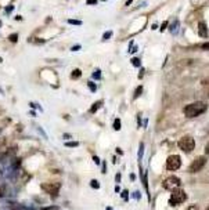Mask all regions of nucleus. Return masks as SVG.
I'll return each instance as SVG.
<instances>
[{"label": "nucleus", "instance_id": "obj_22", "mask_svg": "<svg viewBox=\"0 0 209 210\" xmlns=\"http://www.w3.org/2000/svg\"><path fill=\"white\" fill-rule=\"evenodd\" d=\"M87 86H89V89H90V90H91L93 93H94L96 90H97V86H96V84H94L93 82H91V80H90V82H87Z\"/></svg>", "mask_w": 209, "mask_h": 210}, {"label": "nucleus", "instance_id": "obj_32", "mask_svg": "<svg viewBox=\"0 0 209 210\" xmlns=\"http://www.w3.org/2000/svg\"><path fill=\"white\" fill-rule=\"evenodd\" d=\"M144 72H146V71H144V69H141L140 73H139V79H143V76H144Z\"/></svg>", "mask_w": 209, "mask_h": 210}, {"label": "nucleus", "instance_id": "obj_14", "mask_svg": "<svg viewBox=\"0 0 209 210\" xmlns=\"http://www.w3.org/2000/svg\"><path fill=\"white\" fill-rule=\"evenodd\" d=\"M91 78L96 79V80H100L101 79V71L100 69H96L94 72H93V75H91Z\"/></svg>", "mask_w": 209, "mask_h": 210}, {"label": "nucleus", "instance_id": "obj_29", "mask_svg": "<svg viewBox=\"0 0 209 210\" xmlns=\"http://www.w3.org/2000/svg\"><path fill=\"white\" fill-rule=\"evenodd\" d=\"M71 50H72V51H78V50H80V44H76V46H72V47H71Z\"/></svg>", "mask_w": 209, "mask_h": 210}, {"label": "nucleus", "instance_id": "obj_38", "mask_svg": "<svg viewBox=\"0 0 209 210\" xmlns=\"http://www.w3.org/2000/svg\"><path fill=\"white\" fill-rule=\"evenodd\" d=\"M132 1H133V0H127V1H126V6H130V4H132Z\"/></svg>", "mask_w": 209, "mask_h": 210}, {"label": "nucleus", "instance_id": "obj_16", "mask_svg": "<svg viewBox=\"0 0 209 210\" xmlns=\"http://www.w3.org/2000/svg\"><path fill=\"white\" fill-rule=\"evenodd\" d=\"M9 40L11 41V43H17V41H18V33H13V35H10Z\"/></svg>", "mask_w": 209, "mask_h": 210}, {"label": "nucleus", "instance_id": "obj_5", "mask_svg": "<svg viewBox=\"0 0 209 210\" xmlns=\"http://www.w3.org/2000/svg\"><path fill=\"white\" fill-rule=\"evenodd\" d=\"M182 166V158L179 155H170L166 160V169L170 171H176Z\"/></svg>", "mask_w": 209, "mask_h": 210}, {"label": "nucleus", "instance_id": "obj_42", "mask_svg": "<svg viewBox=\"0 0 209 210\" xmlns=\"http://www.w3.org/2000/svg\"><path fill=\"white\" fill-rule=\"evenodd\" d=\"M0 26H1V22H0Z\"/></svg>", "mask_w": 209, "mask_h": 210}, {"label": "nucleus", "instance_id": "obj_17", "mask_svg": "<svg viewBox=\"0 0 209 210\" xmlns=\"http://www.w3.org/2000/svg\"><path fill=\"white\" fill-rule=\"evenodd\" d=\"M114 130H121V119L119 118H116L115 119V122H114Z\"/></svg>", "mask_w": 209, "mask_h": 210}, {"label": "nucleus", "instance_id": "obj_34", "mask_svg": "<svg viewBox=\"0 0 209 210\" xmlns=\"http://www.w3.org/2000/svg\"><path fill=\"white\" fill-rule=\"evenodd\" d=\"M105 160H103V173H107V167H105Z\"/></svg>", "mask_w": 209, "mask_h": 210}, {"label": "nucleus", "instance_id": "obj_39", "mask_svg": "<svg viewBox=\"0 0 209 210\" xmlns=\"http://www.w3.org/2000/svg\"><path fill=\"white\" fill-rule=\"evenodd\" d=\"M105 210H114V209H112L111 206H107V209H105Z\"/></svg>", "mask_w": 209, "mask_h": 210}, {"label": "nucleus", "instance_id": "obj_15", "mask_svg": "<svg viewBox=\"0 0 209 210\" xmlns=\"http://www.w3.org/2000/svg\"><path fill=\"white\" fill-rule=\"evenodd\" d=\"M132 64L134 65L136 68H140V66H141V61H140V58H137V57L132 58Z\"/></svg>", "mask_w": 209, "mask_h": 210}, {"label": "nucleus", "instance_id": "obj_10", "mask_svg": "<svg viewBox=\"0 0 209 210\" xmlns=\"http://www.w3.org/2000/svg\"><path fill=\"white\" fill-rule=\"evenodd\" d=\"M101 105H103V101H97V102H94V104L90 106V109H89V112L90 114H96L97 111H98V108H100Z\"/></svg>", "mask_w": 209, "mask_h": 210}, {"label": "nucleus", "instance_id": "obj_9", "mask_svg": "<svg viewBox=\"0 0 209 210\" xmlns=\"http://www.w3.org/2000/svg\"><path fill=\"white\" fill-rule=\"evenodd\" d=\"M198 35L201 37H208V26L205 22H200L198 25Z\"/></svg>", "mask_w": 209, "mask_h": 210}, {"label": "nucleus", "instance_id": "obj_24", "mask_svg": "<svg viewBox=\"0 0 209 210\" xmlns=\"http://www.w3.org/2000/svg\"><path fill=\"white\" fill-rule=\"evenodd\" d=\"M133 198H134V199H137V201H139V199H140L141 198V194L139 191H134V194H133Z\"/></svg>", "mask_w": 209, "mask_h": 210}, {"label": "nucleus", "instance_id": "obj_3", "mask_svg": "<svg viewBox=\"0 0 209 210\" xmlns=\"http://www.w3.org/2000/svg\"><path fill=\"white\" fill-rule=\"evenodd\" d=\"M187 199V195L186 192L183 189H176V191H172V195H170V199H169V205L170 206H177L183 202H186Z\"/></svg>", "mask_w": 209, "mask_h": 210}, {"label": "nucleus", "instance_id": "obj_18", "mask_svg": "<svg viewBox=\"0 0 209 210\" xmlns=\"http://www.w3.org/2000/svg\"><path fill=\"white\" fill-rule=\"evenodd\" d=\"M121 196H122V199L125 202H127V201H129V191H127V189L122 191V192H121Z\"/></svg>", "mask_w": 209, "mask_h": 210}, {"label": "nucleus", "instance_id": "obj_8", "mask_svg": "<svg viewBox=\"0 0 209 210\" xmlns=\"http://www.w3.org/2000/svg\"><path fill=\"white\" fill-rule=\"evenodd\" d=\"M179 29H180V22H179L177 19H175L173 22L169 24V32L172 33V35H176L179 32Z\"/></svg>", "mask_w": 209, "mask_h": 210}, {"label": "nucleus", "instance_id": "obj_23", "mask_svg": "<svg viewBox=\"0 0 209 210\" xmlns=\"http://www.w3.org/2000/svg\"><path fill=\"white\" fill-rule=\"evenodd\" d=\"M111 36H112V31H107V32L104 33V36H103V40H108Z\"/></svg>", "mask_w": 209, "mask_h": 210}, {"label": "nucleus", "instance_id": "obj_4", "mask_svg": "<svg viewBox=\"0 0 209 210\" xmlns=\"http://www.w3.org/2000/svg\"><path fill=\"white\" fill-rule=\"evenodd\" d=\"M162 185H164V188L166 189V191H176V189L180 188L182 181H180V178L176 177V176H170V177L165 178Z\"/></svg>", "mask_w": 209, "mask_h": 210}, {"label": "nucleus", "instance_id": "obj_31", "mask_svg": "<svg viewBox=\"0 0 209 210\" xmlns=\"http://www.w3.org/2000/svg\"><path fill=\"white\" fill-rule=\"evenodd\" d=\"M187 210H200V207H198L197 205H192V206H190V207H188Z\"/></svg>", "mask_w": 209, "mask_h": 210}, {"label": "nucleus", "instance_id": "obj_26", "mask_svg": "<svg viewBox=\"0 0 209 210\" xmlns=\"http://www.w3.org/2000/svg\"><path fill=\"white\" fill-rule=\"evenodd\" d=\"M168 21H165L164 24H162V26H161V32H165V29H166V26H168Z\"/></svg>", "mask_w": 209, "mask_h": 210}, {"label": "nucleus", "instance_id": "obj_33", "mask_svg": "<svg viewBox=\"0 0 209 210\" xmlns=\"http://www.w3.org/2000/svg\"><path fill=\"white\" fill-rule=\"evenodd\" d=\"M115 180H116V183H119V181H121V173H116V176H115Z\"/></svg>", "mask_w": 209, "mask_h": 210}, {"label": "nucleus", "instance_id": "obj_41", "mask_svg": "<svg viewBox=\"0 0 209 210\" xmlns=\"http://www.w3.org/2000/svg\"><path fill=\"white\" fill-rule=\"evenodd\" d=\"M1 61H3V59H1V58H0V62H1Z\"/></svg>", "mask_w": 209, "mask_h": 210}, {"label": "nucleus", "instance_id": "obj_1", "mask_svg": "<svg viewBox=\"0 0 209 210\" xmlns=\"http://www.w3.org/2000/svg\"><path fill=\"white\" fill-rule=\"evenodd\" d=\"M205 111H206V104L202 101H197V102L188 104L184 108V115L187 118H197V116L204 114Z\"/></svg>", "mask_w": 209, "mask_h": 210}, {"label": "nucleus", "instance_id": "obj_30", "mask_svg": "<svg viewBox=\"0 0 209 210\" xmlns=\"http://www.w3.org/2000/svg\"><path fill=\"white\" fill-rule=\"evenodd\" d=\"M86 4H97V0H86Z\"/></svg>", "mask_w": 209, "mask_h": 210}, {"label": "nucleus", "instance_id": "obj_35", "mask_svg": "<svg viewBox=\"0 0 209 210\" xmlns=\"http://www.w3.org/2000/svg\"><path fill=\"white\" fill-rule=\"evenodd\" d=\"M93 160H94V162H96V163H97V164L100 163V159H98L97 156H93Z\"/></svg>", "mask_w": 209, "mask_h": 210}, {"label": "nucleus", "instance_id": "obj_13", "mask_svg": "<svg viewBox=\"0 0 209 210\" xmlns=\"http://www.w3.org/2000/svg\"><path fill=\"white\" fill-rule=\"evenodd\" d=\"M64 145L67 146V148H75V146H79V142L78 141H67Z\"/></svg>", "mask_w": 209, "mask_h": 210}, {"label": "nucleus", "instance_id": "obj_27", "mask_svg": "<svg viewBox=\"0 0 209 210\" xmlns=\"http://www.w3.org/2000/svg\"><path fill=\"white\" fill-rule=\"evenodd\" d=\"M13 10H14V6H7V7H6V13L10 14L11 11H13Z\"/></svg>", "mask_w": 209, "mask_h": 210}, {"label": "nucleus", "instance_id": "obj_36", "mask_svg": "<svg viewBox=\"0 0 209 210\" xmlns=\"http://www.w3.org/2000/svg\"><path fill=\"white\" fill-rule=\"evenodd\" d=\"M130 180H132V181H134V180H136V176H134V174H130Z\"/></svg>", "mask_w": 209, "mask_h": 210}, {"label": "nucleus", "instance_id": "obj_28", "mask_svg": "<svg viewBox=\"0 0 209 210\" xmlns=\"http://www.w3.org/2000/svg\"><path fill=\"white\" fill-rule=\"evenodd\" d=\"M43 210H60V207L58 206H50V207H46Z\"/></svg>", "mask_w": 209, "mask_h": 210}, {"label": "nucleus", "instance_id": "obj_40", "mask_svg": "<svg viewBox=\"0 0 209 210\" xmlns=\"http://www.w3.org/2000/svg\"><path fill=\"white\" fill-rule=\"evenodd\" d=\"M3 210H11V209H3Z\"/></svg>", "mask_w": 209, "mask_h": 210}, {"label": "nucleus", "instance_id": "obj_7", "mask_svg": "<svg viewBox=\"0 0 209 210\" xmlns=\"http://www.w3.org/2000/svg\"><path fill=\"white\" fill-rule=\"evenodd\" d=\"M43 191H46L47 194H50L53 198H55L60 192V184H42Z\"/></svg>", "mask_w": 209, "mask_h": 210}, {"label": "nucleus", "instance_id": "obj_25", "mask_svg": "<svg viewBox=\"0 0 209 210\" xmlns=\"http://www.w3.org/2000/svg\"><path fill=\"white\" fill-rule=\"evenodd\" d=\"M137 51V46H133V43H130V51H129V53H136Z\"/></svg>", "mask_w": 209, "mask_h": 210}, {"label": "nucleus", "instance_id": "obj_21", "mask_svg": "<svg viewBox=\"0 0 209 210\" xmlns=\"http://www.w3.org/2000/svg\"><path fill=\"white\" fill-rule=\"evenodd\" d=\"M68 24L69 25H82V21H79V19H68Z\"/></svg>", "mask_w": 209, "mask_h": 210}, {"label": "nucleus", "instance_id": "obj_19", "mask_svg": "<svg viewBox=\"0 0 209 210\" xmlns=\"http://www.w3.org/2000/svg\"><path fill=\"white\" fill-rule=\"evenodd\" d=\"M143 154H144V144L141 142L140 144V148H139V159H143Z\"/></svg>", "mask_w": 209, "mask_h": 210}, {"label": "nucleus", "instance_id": "obj_20", "mask_svg": "<svg viewBox=\"0 0 209 210\" xmlns=\"http://www.w3.org/2000/svg\"><path fill=\"white\" fill-rule=\"evenodd\" d=\"M90 185H91V188H94V189H98V188H100V183H98L97 180H91Z\"/></svg>", "mask_w": 209, "mask_h": 210}, {"label": "nucleus", "instance_id": "obj_2", "mask_svg": "<svg viewBox=\"0 0 209 210\" xmlns=\"http://www.w3.org/2000/svg\"><path fill=\"white\" fill-rule=\"evenodd\" d=\"M177 146L182 149L183 152H191L194 151V148H195V140L190 136H186V137L180 138V141L177 142Z\"/></svg>", "mask_w": 209, "mask_h": 210}, {"label": "nucleus", "instance_id": "obj_11", "mask_svg": "<svg viewBox=\"0 0 209 210\" xmlns=\"http://www.w3.org/2000/svg\"><path fill=\"white\" fill-rule=\"evenodd\" d=\"M80 76H82V71H80L79 68L73 69L72 73H71V78H72V79H78V78H80Z\"/></svg>", "mask_w": 209, "mask_h": 210}, {"label": "nucleus", "instance_id": "obj_12", "mask_svg": "<svg viewBox=\"0 0 209 210\" xmlns=\"http://www.w3.org/2000/svg\"><path fill=\"white\" fill-rule=\"evenodd\" d=\"M141 93H143V86L136 87V91H134V94H133V98H134V100H136V98H139V97L141 96Z\"/></svg>", "mask_w": 209, "mask_h": 210}, {"label": "nucleus", "instance_id": "obj_6", "mask_svg": "<svg viewBox=\"0 0 209 210\" xmlns=\"http://www.w3.org/2000/svg\"><path fill=\"white\" fill-rule=\"evenodd\" d=\"M205 163H206V158H204V156L197 158L194 162H191L190 171H191V173H198V171H201V170H202V167L205 166Z\"/></svg>", "mask_w": 209, "mask_h": 210}, {"label": "nucleus", "instance_id": "obj_37", "mask_svg": "<svg viewBox=\"0 0 209 210\" xmlns=\"http://www.w3.org/2000/svg\"><path fill=\"white\" fill-rule=\"evenodd\" d=\"M115 191H116V192H121V187H118V185H116V187H115Z\"/></svg>", "mask_w": 209, "mask_h": 210}]
</instances>
